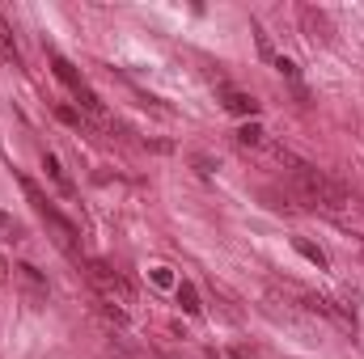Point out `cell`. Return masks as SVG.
I'll list each match as a JSON object with an SVG mask.
<instances>
[{
	"label": "cell",
	"mask_w": 364,
	"mask_h": 359,
	"mask_svg": "<svg viewBox=\"0 0 364 359\" xmlns=\"http://www.w3.org/2000/svg\"><path fill=\"white\" fill-rule=\"evenodd\" d=\"M9 224H13V220H9V211H0V228H9Z\"/></svg>",
	"instance_id": "15"
},
{
	"label": "cell",
	"mask_w": 364,
	"mask_h": 359,
	"mask_svg": "<svg viewBox=\"0 0 364 359\" xmlns=\"http://www.w3.org/2000/svg\"><path fill=\"white\" fill-rule=\"evenodd\" d=\"M90 279H93V287H97V296H102V304H110V309H123V304L136 300L132 283L110 267V263H102V258H90Z\"/></svg>",
	"instance_id": "3"
},
{
	"label": "cell",
	"mask_w": 364,
	"mask_h": 359,
	"mask_svg": "<svg viewBox=\"0 0 364 359\" xmlns=\"http://www.w3.org/2000/svg\"><path fill=\"white\" fill-rule=\"evenodd\" d=\"M178 304H182V313H199V296H195V287L191 283H178Z\"/></svg>",
	"instance_id": "10"
},
{
	"label": "cell",
	"mask_w": 364,
	"mask_h": 359,
	"mask_svg": "<svg viewBox=\"0 0 364 359\" xmlns=\"http://www.w3.org/2000/svg\"><path fill=\"white\" fill-rule=\"evenodd\" d=\"M51 68H55V77H60V81H64V85H68L73 93H77V89H85L81 72H77V68H73V64H68L64 55H51Z\"/></svg>",
	"instance_id": "7"
},
{
	"label": "cell",
	"mask_w": 364,
	"mask_h": 359,
	"mask_svg": "<svg viewBox=\"0 0 364 359\" xmlns=\"http://www.w3.org/2000/svg\"><path fill=\"white\" fill-rule=\"evenodd\" d=\"M17 182H21V190H26V199L34 203V211H38V216H43V220H47V224L55 228V237H60V245H64V250H77V241H81V233H77V224L60 216V207H55V203H51V199H47L43 190H38V182H34V178H26V174H21Z\"/></svg>",
	"instance_id": "2"
},
{
	"label": "cell",
	"mask_w": 364,
	"mask_h": 359,
	"mask_svg": "<svg viewBox=\"0 0 364 359\" xmlns=\"http://www.w3.org/2000/svg\"><path fill=\"white\" fill-rule=\"evenodd\" d=\"M220 97H225V110H233V114H246V118H255V114H259V101H255L250 93H242V89H220Z\"/></svg>",
	"instance_id": "6"
},
{
	"label": "cell",
	"mask_w": 364,
	"mask_h": 359,
	"mask_svg": "<svg viewBox=\"0 0 364 359\" xmlns=\"http://www.w3.org/2000/svg\"><path fill=\"white\" fill-rule=\"evenodd\" d=\"M55 114H60V118H64L68 127H85V114H77L73 106H55Z\"/></svg>",
	"instance_id": "12"
},
{
	"label": "cell",
	"mask_w": 364,
	"mask_h": 359,
	"mask_svg": "<svg viewBox=\"0 0 364 359\" xmlns=\"http://www.w3.org/2000/svg\"><path fill=\"white\" fill-rule=\"evenodd\" d=\"M263 136H267V131H263L259 123H246V127L237 131V144H242V148H259V144H263Z\"/></svg>",
	"instance_id": "9"
},
{
	"label": "cell",
	"mask_w": 364,
	"mask_h": 359,
	"mask_svg": "<svg viewBox=\"0 0 364 359\" xmlns=\"http://www.w3.org/2000/svg\"><path fill=\"white\" fill-rule=\"evenodd\" d=\"M13 275L21 279V287L30 292V300H47V279L30 267V263H17V267H13Z\"/></svg>",
	"instance_id": "5"
},
{
	"label": "cell",
	"mask_w": 364,
	"mask_h": 359,
	"mask_svg": "<svg viewBox=\"0 0 364 359\" xmlns=\"http://www.w3.org/2000/svg\"><path fill=\"white\" fill-rule=\"evenodd\" d=\"M296 254H305V258H309L318 270H326V254H322L318 245H309V241H301V237H296Z\"/></svg>",
	"instance_id": "11"
},
{
	"label": "cell",
	"mask_w": 364,
	"mask_h": 359,
	"mask_svg": "<svg viewBox=\"0 0 364 359\" xmlns=\"http://www.w3.org/2000/svg\"><path fill=\"white\" fill-rule=\"evenodd\" d=\"M275 68H279L284 77H296V64H292V60H284V55H275Z\"/></svg>",
	"instance_id": "13"
},
{
	"label": "cell",
	"mask_w": 364,
	"mask_h": 359,
	"mask_svg": "<svg viewBox=\"0 0 364 359\" xmlns=\"http://www.w3.org/2000/svg\"><path fill=\"white\" fill-rule=\"evenodd\" d=\"M233 359H255V351H246V347H233Z\"/></svg>",
	"instance_id": "14"
},
{
	"label": "cell",
	"mask_w": 364,
	"mask_h": 359,
	"mask_svg": "<svg viewBox=\"0 0 364 359\" xmlns=\"http://www.w3.org/2000/svg\"><path fill=\"white\" fill-rule=\"evenodd\" d=\"M288 182H292V199H301V203H305V207H314V211L339 216V211L352 203V199H348V190L331 178L326 170H318V165H309V161H301V157L288 165Z\"/></svg>",
	"instance_id": "1"
},
{
	"label": "cell",
	"mask_w": 364,
	"mask_h": 359,
	"mask_svg": "<svg viewBox=\"0 0 364 359\" xmlns=\"http://www.w3.org/2000/svg\"><path fill=\"white\" fill-rule=\"evenodd\" d=\"M4 270H9V267H4V258H0V279H4Z\"/></svg>",
	"instance_id": "16"
},
{
	"label": "cell",
	"mask_w": 364,
	"mask_h": 359,
	"mask_svg": "<svg viewBox=\"0 0 364 359\" xmlns=\"http://www.w3.org/2000/svg\"><path fill=\"white\" fill-rule=\"evenodd\" d=\"M43 170H47V178H51V186L64 194V199H77V182L68 178V170L51 157V153H43Z\"/></svg>",
	"instance_id": "4"
},
{
	"label": "cell",
	"mask_w": 364,
	"mask_h": 359,
	"mask_svg": "<svg viewBox=\"0 0 364 359\" xmlns=\"http://www.w3.org/2000/svg\"><path fill=\"white\" fill-rule=\"evenodd\" d=\"M0 60H4V64H13V68L21 64V55H17V47H13V34H9V26H4V21H0Z\"/></svg>",
	"instance_id": "8"
}]
</instances>
